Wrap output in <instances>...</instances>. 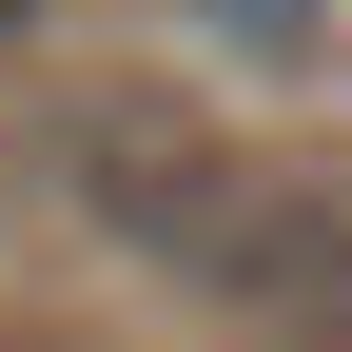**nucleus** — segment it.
Here are the masks:
<instances>
[{
	"instance_id": "3",
	"label": "nucleus",
	"mask_w": 352,
	"mask_h": 352,
	"mask_svg": "<svg viewBox=\"0 0 352 352\" xmlns=\"http://www.w3.org/2000/svg\"><path fill=\"white\" fill-rule=\"evenodd\" d=\"M20 20H39V0H0V39H20Z\"/></svg>"
},
{
	"instance_id": "2",
	"label": "nucleus",
	"mask_w": 352,
	"mask_h": 352,
	"mask_svg": "<svg viewBox=\"0 0 352 352\" xmlns=\"http://www.w3.org/2000/svg\"><path fill=\"white\" fill-rule=\"evenodd\" d=\"M215 39H235V59H314V0H196Z\"/></svg>"
},
{
	"instance_id": "1",
	"label": "nucleus",
	"mask_w": 352,
	"mask_h": 352,
	"mask_svg": "<svg viewBox=\"0 0 352 352\" xmlns=\"http://www.w3.org/2000/svg\"><path fill=\"white\" fill-rule=\"evenodd\" d=\"M138 176H98L118 215L176 254V274H215V294H254V314H352V215H314L294 176H235V157H176V138H118Z\"/></svg>"
}]
</instances>
